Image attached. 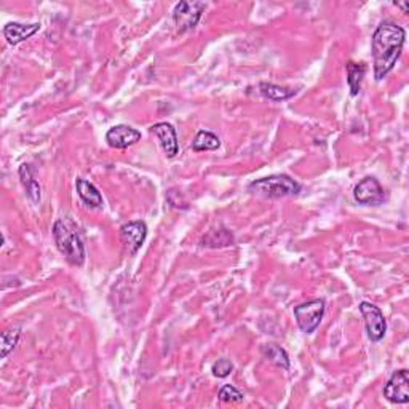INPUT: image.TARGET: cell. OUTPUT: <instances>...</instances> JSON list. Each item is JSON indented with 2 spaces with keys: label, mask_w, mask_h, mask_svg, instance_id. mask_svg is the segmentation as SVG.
<instances>
[{
  "label": "cell",
  "mask_w": 409,
  "mask_h": 409,
  "mask_svg": "<svg viewBox=\"0 0 409 409\" xmlns=\"http://www.w3.org/2000/svg\"><path fill=\"white\" fill-rule=\"evenodd\" d=\"M366 74V66L363 62H347V83L350 87V94L352 97H357L361 88V82H363V77Z\"/></svg>",
  "instance_id": "obj_16"
},
{
  "label": "cell",
  "mask_w": 409,
  "mask_h": 409,
  "mask_svg": "<svg viewBox=\"0 0 409 409\" xmlns=\"http://www.w3.org/2000/svg\"><path fill=\"white\" fill-rule=\"evenodd\" d=\"M76 189L83 203L90 206V208H99V206H103V195H101L97 185L90 183V181L78 178L76 181Z\"/></svg>",
  "instance_id": "obj_13"
},
{
  "label": "cell",
  "mask_w": 409,
  "mask_h": 409,
  "mask_svg": "<svg viewBox=\"0 0 409 409\" xmlns=\"http://www.w3.org/2000/svg\"><path fill=\"white\" fill-rule=\"evenodd\" d=\"M147 237V226L142 221H131L122 226L120 238L124 243L125 251L128 254H136L146 242Z\"/></svg>",
  "instance_id": "obj_9"
},
{
  "label": "cell",
  "mask_w": 409,
  "mask_h": 409,
  "mask_svg": "<svg viewBox=\"0 0 409 409\" xmlns=\"http://www.w3.org/2000/svg\"><path fill=\"white\" fill-rule=\"evenodd\" d=\"M384 397L393 405L409 403V373L408 369L395 371L384 387Z\"/></svg>",
  "instance_id": "obj_8"
},
{
  "label": "cell",
  "mask_w": 409,
  "mask_h": 409,
  "mask_svg": "<svg viewBox=\"0 0 409 409\" xmlns=\"http://www.w3.org/2000/svg\"><path fill=\"white\" fill-rule=\"evenodd\" d=\"M40 31L39 23L23 24V23H8L3 28V37L10 45H18L21 42L28 40Z\"/></svg>",
  "instance_id": "obj_12"
},
{
  "label": "cell",
  "mask_w": 409,
  "mask_h": 409,
  "mask_svg": "<svg viewBox=\"0 0 409 409\" xmlns=\"http://www.w3.org/2000/svg\"><path fill=\"white\" fill-rule=\"evenodd\" d=\"M353 197L360 205L377 206L382 205L387 199L385 190L382 187L379 181L373 176H366L355 185Z\"/></svg>",
  "instance_id": "obj_7"
},
{
  "label": "cell",
  "mask_w": 409,
  "mask_h": 409,
  "mask_svg": "<svg viewBox=\"0 0 409 409\" xmlns=\"http://www.w3.org/2000/svg\"><path fill=\"white\" fill-rule=\"evenodd\" d=\"M360 312L365 318L366 331H368V337L373 342H379L384 339L387 331V322L385 317L379 307L371 304V302H361Z\"/></svg>",
  "instance_id": "obj_6"
},
{
  "label": "cell",
  "mask_w": 409,
  "mask_h": 409,
  "mask_svg": "<svg viewBox=\"0 0 409 409\" xmlns=\"http://www.w3.org/2000/svg\"><path fill=\"white\" fill-rule=\"evenodd\" d=\"M106 141L114 149H126L141 141V131L130 125H115L106 133Z\"/></svg>",
  "instance_id": "obj_10"
},
{
  "label": "cell",
  "mask_w": 409,
  "mask_h": 409,
  "mask_svg": "<svg viewBox=\"0 0 409 409\" xmlns=\"http://www.w3.org/2000/svg\"><path fill=\"white\" fill-rule=\"evenodd\" d=\"M405 39V29L397 23H393V21H384V23L377 26L373 34V61L376 81H382V78L387 77V74L393 71L403 51Z\"/></svg>",
  "instance_id": "obj_1"
},
{
  "label": "cell",
  "mask_w": 409,
  "mask_h": 409,
  "mask_svg": "<svg viewBox=\"0 0 409 409\" xmlns=\"http://www.w3.org/2000/svg\"><path fill=\"white\" fill-rule=\"evenodd\" d=\"M301 184L288 174H274V176L253 181L248 185L249 192L256 194L264 199H285L294 197L301 192Z\"/></svg>",
  "instance_id": "obj_3"
},
{
  "label": "cell",
  "mask_w": 409,
  "mask_h": 409,
  "mask_svg": "<svg viewBox=\"0 0 409 409\" xmlns=\"http://www.w3.org/2000/svg\"><path fill=\"white\" fill-rule=\"evenodd\" d=\"M21 337V329L18 326L8 328L2 333V358H7L18 345Z\"/></svg>",
  "instance_id": "obj_20"
},
{
  "label": "cell",
  "mask_w": 409,
  "mask_h": 409,
  "mask_svg": "<svg viewBox=\"0 0 409 409\" xmlns=\"http://www.w3.org/2000/svg\"><path fill=\"white\" fill-rule=\"evenodd\" d=\"M232 371H233V365H232V361L227 360V358L217 360L216 363L213 365V374L216 377H221V379H222V377L229 376Z\"/></svg>",
  "instance_id": "obj_22"
},
{
  "label": "cell",
  "mask_w": 409,
  "mask_h": 409,
  "mask_svg": "<svg viewBox=\"0 0 409 409\" xmlns=\"http://www.w3.org/2000/svg\"><path fill=\"white\" fill-rule=\"evenodd\" d=\"M53 238H55L56 248L66 258V261L72 265H83L85 262V247L82 238L78 235V229L74 222L65 217L58 219L53 226Z\"/></svg>",
  "instance_id": "obj_2"
},
{
  "label": "cell",
  "mask_w": 409,
  "mask_h": 409,
  "mask_svg": "<svg viewBox=\"0 0 409 409\" xmlns=\"http://www.w3.org/2000/svg\"><path fill=\"white\" fill-rule=\"evenodd\" d=\"M264 357L270 363L278 366L281 369H290V357L283 347L277 344H269L262 349Z\"/></svg>",
  "instance_id": "obj_18"
},
{
  "label": "cell",
  "mask_w": 409,
  "mask_h": 409,
  "mask_svg": "<svg viewBox=\"0 0 409 409\" xmlns=\"http://www.w3.org/2000/svg\"><path fill=\"white\" fill-rule=\"evenodd\" d=\"M259 92H261L264 98H267L270 101H286V99L293 98L294 94L297 93L296 90L280 87V85L267 83V82H262L261 85H259Z\"/></svg>",
  "instance_id": "obj_17"
},
{
  "label": "cell",
  "mask_w": 409,
  "mask_h": 409,
  "mask_svg": "<svg viewBox=\"0 0 409 409\" xmlns=\"http://www.w3.org/2000/svg\"><path fill=\"white\" fill-rule=\"evenodd\" d=\"M206 10L203 2H179L173 10V21L179 33L194 29Z\"/></svg>",
  "instance_id": "obj_5"
},
{
  "label": "cell",
  "mask_w": 409,
  "mask_h": 409,
  "mask_svg": "<svg viewBox=\"0 0 409 409\" xmlns=\"http://www.w3.org/2000/svg\"><path fill=\"white\" fill-rule=\"evenodd\" d=\"M219 400L224 403H238L243 400V393L233 385H224L219 390Z\"/></svg>",
  "instance_id": "obj_21"
},
{
  "label": "cell",
  "mask_w": 409,
  "mask_h": 409,
  "mask_svg": "<svg viewBox=\"0 0 409 409\" xmlns=\"http://www.w3.org/2000/svg\"><path fill=\"white\" fill-rule=\"evenodd\" d=\"M19 173V179L21 183H23L24 189H26V194H28L29 200L33 201V203H40V199H42V192H40V184L39 181L34 178V173H33V168H31L29 163H23L18 169Z\"/></svg>",
  "instance_id": "obj_14"
},
{
  "label": "cell",
  "mask_w": 409,
  "mask_h": 409,
  "mask_svg": "<svg viewBox=\"0 0 409 409\" xmlns=\"http://www.w3.org/2000/svg\"><path fill=\"white\" fill-rule=\"evenodd\" d=\"M397 7H400L401 10H403V13H409V5H408V2H405V3H395Z\"/></svg>",
  "instance_id": "obj_23"
},
{
  "label": "cell",
  "mask_w": 409,
  "mask_h": 409,
  "mask_svg": "<svg viewBox=\"0 0 409 409\" xmlns=\"http://www.w3.org/2000/svg\"><path fill=\"white\" fill-rule=\"evenodd\" d=\"M221 146V140L215 133L201 130L197 133L195 140L192 141V149L195 152H205V151H216Z\"/></svg>",
  "instance_id": "obj_19"
},
{
  "label": "cell",
  "mask_w": 409,
  "mask_h": 409,
  "mask_svg": "<svg viewBox=\"0 0 409 409\" xmlns=\"http://www.w3.org/2000/svg\"><path fill=\"white\" fill-rule=\"evenodd\" d=\"M201 245L208 248H224L233 245V235L231 231L224 229V227H219V229L210 231L201 240Z\"/></svg>",
  "instance_id": "obj_15"
},
{
  "label": "cell",
  "mask_w": 409,
  "mask_h": 409,
  "mask_svg": "<svg viewBox=\"0 0 409 409\" xmlns=\"http://www.w3.org/2000/svg\"><path fill=\"white\" fill-rule=\"evenodd\" d=\"M151 131L158 137V141H160V146L163 149L165 156H167L168 158H174L178 156L179 152L178 135L172 124H168V122H160V124L153 125Z\"/></svg>",
  "instance_id": "obj_11"
},
{
  "label": "cell",
  "mask_w": 409,
  "mask_h": 409,
  "mask_svg": "<svg viewBox=\"0 0 409 409\" xmlns=\"http://www.w3.org/2000/svg\"><path fill=\"white\" fill-rule=\"evenodd\" d=\"M325 310L326 304L323 299H313L294 307V318L297 322V326L306 334L315 333V329L320 326L323 320Z\"/></svg>",
  "instance_id": "obj_4"
}]
</instances>
